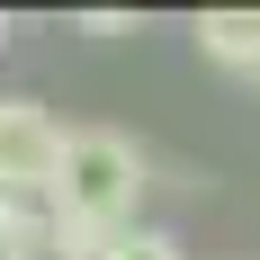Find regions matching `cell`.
I'll list each match as a JSON object with an SVG mask.
<instances>
[{"instance_id":"cell-1","label":"cell","mask_w":260,"mask_h":260,"mask_svg":"<svg viewBox=\"0 0 260 260\" xmlns=\"http://www.w3.org/2000/svg\"><path fill=\"white\" fill-rule=\"evenodd\" d=\"M144 144L135 135H117V126H63V161H54V188H45V207H54V224H72L81 242H117V234H135L144 224Z\"/></svg>"},{"instance_id":"cell-3","label":"cell","mask_w":260,"mask_h":260,"mask_svg":"<svg viewBox=\"0 0 260 260\" xmlns=\"http://www.w3.org/2000/svg\"><path fill=\"white\" fill-rule=\"evenodd\" d=\"M0 260H99V242L54 224L45 198H0Z\"/></svg>"},{"instance_id":"cell-2","label":"cell","mask_w":260,"mask_h":260,"mask_svg":"<svg viewBox=\"0 0 260 260\" xmlns=\"http://www.w3.org/2000/svg\"><path fill=\"white\" fill-rule=\"evenodd\" d=\"M54 161H63V126L45 99H0V198H45Z\"/></svg>"},{"instance_id":"cell-4","label":"cell","mask_w":260,"mask_h":260,"mask_svg":"<svg viewBox=\"0 0 260 260\" xmlns=\"http://www.w3.org/2000/svg\"><path fill=\"white\" fill-rule=\"evenodd\" d=\"M198 54L215 72H260V9H207L198 18Z\"/></svg>"},{"instance_id":"cell-6","label":"cell","mask_w":260,"mask_h":260,"mask_svg":"<svg viewBox=\"0 0 260 260\" xmlns=\"http://www.w3.org/2000/svg\"><path fill=\"white\" fill-rule=\"evenodd\" d=\"M0 45H9V18H0Z\"/></svg>"},{"instance_id":"cell-7","label":"cell","mask_w":260,"mask_h":260,"mask_svg":"<svg viewBox=\"0 0 260 260\" xmlns=\"http://www.w3.org/2000/svg\"><path fill=\"white\" fill-rule=\"evenodd\" d=\"M251 81H260V72H251Z\"/></svg>"},{"instance_id":"cell-5","label":"cell","mask_w":260,"mask_h":260,"mask_svg":"<svg viewBox=\"0 0 260 260\" xmlns=\"http://www.w3.org/2000/svg\"><path fill=\"white\" fill-rule=\"evenodd\" d=\"M99 260H180V234H161V224H135V234H117Z\"/></svg>"}]
</instances>
